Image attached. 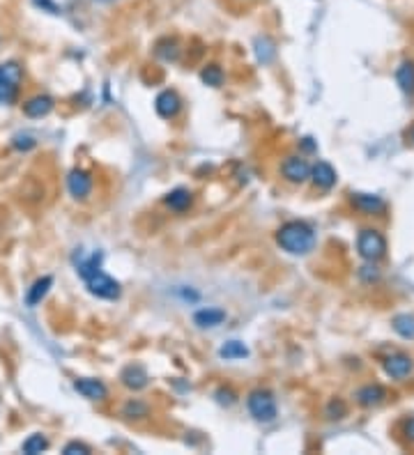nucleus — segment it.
<instances>
[{"label":"nucleus","instance_id":"nucleus-1","mask_svg":"<svg viewBox=\"0 0 414 455\" xmlns=\"http://www.w3.org/2000/svg\"><path fill=\"white\" fill-rule=\"evenodd\" d=\"M76 272L83 276V281H86V285L90 290V294L99 296V299L113 301L122 294L120 283H117L115 279H110L108 274L101 272V253H95L92 258L83 260Z\"/></svg>","mask_w":414,"mask_h":455},{"label":"nucleus","instance_id":"nucleus-2","mask_svg":"<svg viewBox=\"0 0 414 455\" xmlns=\"http://www.w3.org/2000/svg\"><path fill=\"white\" fill-rule=\"evenodd\" d=\"M276 241L283 251L293 253V255H306L308 251H313L315 246V232L313 228L304 221H288L279 228L276 232Z\"/></svg>","mask_w":414,"mask_h":455},{"label":"nucleus","instance_id":"nucleus-3","mask_svg":"<svg viewBox=\"0 0 414 455\" xmlns=\"http://www.w3.org/2000/svg\"><path fill=\"white\" fill-rule=\"evenodd\" d=\"M246 407H248V414H251L255 421H260V423H272L276 418V414H279L274 396L267 389H255L248 393Z\"/></svg>","mask_w":414,"mask_h":455},{"label":"nucleus","instance_id":"nucleus-4","mask_svg":"<svg viewBox=\"0 0 414 455\" xmlns=\"http://www.w3.org/2000/svg\"><path fill=\"white\" fill-rule=\"evenodd\" d=\"M357 251L364 260L377 262L386 255V239L382 237V232L366 228V230L359 232V237H357Z\"/></svg>","mask_w":414,"mask_h":455},{"label":"nucleus","instance_id":"nucleus-5","mask_svg":"<svg viewBox=\"0 0 414 455\" xmlns=\"http://www.w3.org/2000/svg\"><path fill=\"white\" fill-rule=\"evenodd\" d=\"M19 83H21V67L17 65V62L0 65V103L14 101Z\"/></svg>","mask_w":414,"mask_h":455},{"label":"nucleus","instance_id":"nucleus-6","mask_svg":"<svg viewBox=\"0 0 414 455\" xmlns=\"http://www.w3.org/2000/svg\"><path fill=\"white\" fill-rule=\"evenodd\" d=\"M281 172L288 182L302 184L310 177V165L306 159H302V156H288L281 165Z\"/></svg>","mask_w":414,"mask_h":455},{"label":"nucleus","instance_id":"nucleus-7","mask_svg":"<svg viewBox=\"0 0 414 455\" xmlns=\"http://www.w3.org/2000/svg\"><path fill=\"white\" fill-rule=\"evenodd\" d=\"M382 365H384V372L391 379H405L412 372V368H414L412 356L403 354V352H396V354L386 356Z\"/></svg>","mask_w":414,"mask_h":455},{"label":"nucleus","instance_id":"nucleus-8","mask_svg":"<svg viewBox=\"0 0 414 455\" xmlns=\"http://www.w3.org/2000/svg\"><path fill=\"white\" fill-rule=\"evenodd\" d=\"M155 108L161 117L170 120V117H175L179 113V108H182V99H179L177 92H172V90H164V92L157 94Z\"/></svg>","mask_w":414,"mask_h":455},{"label":"nucleus","instance_id":"nucleus-9","mask_svg":"<svg viewBox=\"0 0 414 455\" xmlns=\"http://www.w3.org/2000/svg\"><path fill=\"white\" fill-rule=\"evenodd\" d=\"M67 189L74 198H88L92 191V177L86 170H72L67 177Z\"/></svg>","mask_w":414,"mask_h":455},{"label":"nucleus","instance_id":"nucleus-10","mask_svg":"<svg viewBox=\"0 0 414 455\" xmlns=\"http://www.w3.org/2000/svg\"><path fill=\"white\" fill-rule=\"evenodd\" d=\"M120 379H122V384L127 386V389H131V391H141V389H145L148 386V372H145V368L141 363H129L127 368L122 370V375H120Z\"/></svg>","mask_w":414,"mask_h":455},{"label":"nucleus","instance_id":"nucleus-11","mask_svg":"<svg viewBox=\"0 0 414 455\" xmlns=\"http://www.w3.org/2000/svg\"><path fill=\"white\" fill-rule=\"evenodd\" d=\"M74 389L88 400H103L108 396V389H106V384H103L101 379H88V377L86 379H76Z\"/></svg>","mask_w":414,"mask_h":455},{"label":"nucleus","instance_id":"nucleus-12","mask_svg":"<svg viewBox=\"0 0 414 455\" xmlns=\"http://www.w3.org/2000/svg\"><path fill=\"white\" fill-rule=\"evenodd\" d=\"M310 179H313V184L317 189L327 191L336 184V170L331 168V163L327 161H317L313 168H310Z\"/></svg>","mask_w":414,"mask_h":455},{"label":"nucleus","instance_id":"nucleus-13","mask_svg":"<svg viewBox=\"0 0 414 455\" xmlns=\"http://www.w3.org/2000/svg\"><path fill=\"white\" fill-rule=\"evenodd\" d=\"M352 205L364 214H379L384 212V200L373 193H352Z\"/></svg>","mask_w":414,"mask_h":455},{"label":"nucleus","instance_id":"nucleus-14","mask_svg":"<svg viewBox=\"0 0 414 455\" xmlns=\"http://www.w3.org/2000/svg\"><path fill=\"white\" fill-rule=\"evenodd\" d=\"M53 110V99L48 94H37L23 103V113L28 117H44Z\"/></svg>","mask_w":414,"mask_h":455},{"label":"nucleus","instance_id":"nucleus-15","mask_svg":"<svg viewBox=\"0 0 414 455\" xmlns=\"http://www.w3.org/2000/svg\"><path fill=\"white\" fill-rule=\"evenodd\" d=\"M224 320H226V313L221 308H200V310L193 313V322H196L200 329L219 327Z\"/></svg>","mask_w":414,"mask_h":455},{"label":"nucleus","instance_id":"nucleus-16","mask_svg":"<svg viewBox=\"0 0 414 455\" xmlns=\"http://www.w3.org/2000/svg\"><path fill=\"white\" fill-rule=\"evenodd\" d=\"M384 398H386V391L379 384L362 386V389L357 391V403L362 407H375V405L382 403Z\"/></svg>","mask_w":414,"mask_h":455},{"label":"nucleus","instance_id":"nucleus-17","mask_svg":"<svg viewBox=\"0 0 414 455\" xmlns=\"http://www.w3.org/2000/svg\"><path fill=\"white\" fill-rule=\"evenodd\" d=\"M51 285H53V279L51 276H41V279H37L32 283V287L28 290V294H26V303L30 308H34L37 303H41V299L48 294V290H51Z\"/></svg>","mask_w":414,"mask_h":455},{"label":"nucleus","instance_id":"nucleus-18","mask_svg":"<svg viewBox=\"0 0 414 455\" xmlns=\"http://www.w3.org/2000/svg\"><path fill=\"white\" fill-rule=\"evenodd\" d=\"M396 83L405 94H414V62H400V67L396 69Z\"/></svg>","mask_w":414,"mask_h":455},{"label":"nucleus","instance_id":"nucleus-19","mask_svg":"<svg viewBox=\"0 0 414 455\" xmlns=\"http://www.w3.org/2000/svg\"><path fill=\"white\" fill-rule=\"evenodd\" d=\"M391 327L400 338H405V341H414V315H410V313L396 315L391 320Z\"/></svg>","mask_w":414,"mask_h":455},{"label":"nucleus","instance_id":"nucleus-20","mask_svg":"<svg viewBox=\"0 0 414 455\" xmlns=\"http://www.w3.org/2000/svg\"><path fill=\"white\" fill-rule=\"evenodd\" d=\"M164 203L168 205L172 212H184V210H189V205H191V193L186 189H175L164 198Z\"/></svg>","mask_w":414,"mask_h":455},{"label":"nucleus","instance_id":"nucleus-21","mask_svg":"<svg viewBox=\"0 0 414 455\" xmlns=\"http://www.w3.org/2000/svg\"><path fill=\"white\" fill-rule=\"evenodd\" d=\"M219 356L226 358V361H235V358H244L248 356V347L241 341H228L226 345H221Z\"/></svg>","mask_w":414,"mask_h":455},{"label":"nucleus","instance_id":"nucleus-22","mask_svg":"<svg viewBox=\"0 0 414 455\" xmlns=\"http://www.w3.org/2000/svg\"><path fill=\"white\" fill-rule=\"evenodd\" d=\"M21 448H23V453H28V455H37L48 448V439L44 437V434H30Z\"/></svg>","mask_w":414,"mask_h":455},{"label":"nucleus","instance_id":"nucleus-23","mask_svg":"<svg viewBox=\"0 0 414 455\" xmlns=\"http://www.w3.org/2000/svg\"><path fill=\"white\" fill-rule=\"evenodd\" d=\"M255 53H258V60L262 62V65L272 62L274 55H276L274 44H272V41H269L267 37H258V39H255Z\"/></svg>","mask_w":414,"mask_h":455},{"label":"nucleus","instance_id":"nucleus-24","mask_svg":"<svg viewBox=\"0 0 414 455\" xmlns=\"http://www.w3.org/2000/svg\"><path fill=\"white\" fill-rule=\"evenodd\" d=\"M148 414H150L148 405L141 403V400H129V403L122 407V416H127V418H145Z\"/></svg>","mask_w":414,"mask_h":455},{"label":"nucleus","instance_id":"nucleus-25","mask_svg":"<svg viewBox=\"0 0 414 455\" xmlns=\"http://www.w3.org/2000/svg\"><path fill=\"white\" fill-rule=\"evenodd\" d=\"M200 79H203V83H207V85L219 88L221 83H224V72H221L219 65H207L203 72H200Z\"/></svg>","mask_w":414,"mask_h":455},{"label":"nucleus","instance_id":"nucleus-26","mask_svg":"<svg viewBox=\"0 0 414 455\" xmlns=\"http://www.w3.org/2000/svg\"><path fill=\"white\" fill-rule=\"evenodd\" d=\"M62 453L65 455H86V453H90V446L83 444V441H69V444L62 448Z\"/></svg>","mask_w":414,"mask_h":455},{"label":"nucleus","instance_id":"nucleus-27","mask_svg":"<svg viewBox=\"0 0 414 455\" xmlns=\"http://www.w3.org/2000/svg\"><path fill=\"white\" fill-rule=\"evenodd\" d=\"M34 138L32 136H28V134H19V136H14V148L17 150H30V148H34Z\"/></svg>","mask_w":414,"mask_h":455},{"label":"nucleus","instance_id":"nucleus-28","mask_svg":"<svg viewBox=\"0 0 414 455\" xmlns=\"http://www.w3.org/2000/svg\"><path fill=\"white\" fill-rule=\"evenodd\" d=\"M327 416L329 418H343L345 416V405L341 403V400H331L327 407Z\"/></svg>","mask_w":414,"mask_h":455},{"label":"nucleus","instance_id":"nucleus-29","mask_svg":"<svg viewBox=\"0 0 414 455\" xmlns=\"http://www.w3.org/2000/svg\"><path fill=\"white\" fill-rule=\"evenodd\" d=\"M359 276H362V281H366V283H375L379 279V272L375 267H362Z\"/></svg>","mask_w":414,"mask_h":455},{"label":"nucleus","instance_id":"nucleus-30","mask_svg":"<svg viewBox=\"0 0 414 455\" xmlns=\"http://www.w3.org/2000/svg\"><path fill=\"white\" fill-rule=\"evenodd\" d=\"M217 400L221 405H233L235 403V393L230 389H219L217 391Z\"/></svg>","mask_w":414,"mask_h":455},{"label":"nucleus","instance_id":"nucleus-31","mask_svg":"<svg viewBox=\"0 0 414 455\" xmlns=\"http://www.w3.org/2000/svg\"><path fill=\"white\" fill-rule=\"evenodd\" d=\"M34 5L37 7H41V10H46V12H51V14H58V5L53 3V0H32Z\"/></svg>","mask_w":414,"mask_h":455},{"label":"nucleus","instance_id":"nucleus-32","mask_svg":"<svg viewBox=\"0 0 414 455\" xmlns=\"http://www.w3.org/2000/svg\"><path fill=\"white\" fill-rule=\"evenodd\" d=\"M405 437L410 439V441H414V416L407 418V423H405Z\"/></svg>","mask_w":414,"mask_h":455},{"label":"nucleus","instance_id":"nucleus-33","mask_svg":"<svg viewBox=\"0 0 414 455\" xmlns=\"http://www.w3.org/2000/svg\"><path fill=\"white\" fill-rule=\"evenodd\" d=\"M310 141H313V138H304V141H302V143H304V150H308V152H313V150H315V145H313V143H310Z\"/></svg>","mask_w":414,"mask_h":455},{"label":"nucleus","instance_id":"nucleus-34","mask_svg":"<svg viewBox=\"0 0 414 455\" xmlns=\"http://www.w3.org/2000/svg\"><path fill=\"white\" fill-rule=\"evenodd\" d=\"M97 3H113V0H97Z\"/></svg>","mask_w":414,"mask_h":455},{"label":"nucleus","instance_id":"nucleus-35","mask_svg":"<svg viewBox=\"0 0 414 455\" xmlns=\"http://www.w3.org/2000/svg\"><path fill=\"white\" fill-rule=\"evenodd\" d=\"M412 138H414V134H412Z\"/></svg>","mask_w":414,"mask_h":455}]
</instances>
